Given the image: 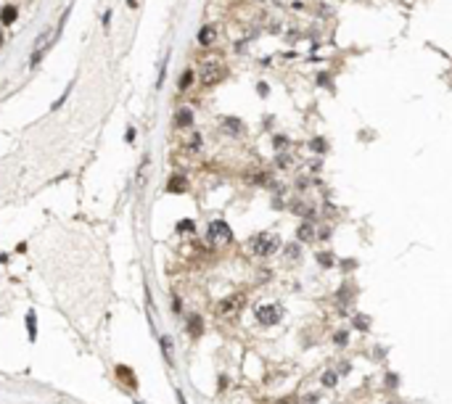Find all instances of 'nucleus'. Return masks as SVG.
Listing matches in <instances>:
<instances>
[{
    "label": "nucleus",
    "mask_w": 452,
    "mask_h": 404,
    "mask_svg": "<svg viewBox=\"0 0 452 404\" xmlns=\"http://www.w3.org/2000/svg\"><path fill=\"white\" fill-rule=\"evenodd\" d=\"M275 249H278V238H275L272 233H256L252 241H248V251H252L254 256H270Z\"/></svg>",
    "instance_id": "obj_1"
},
{
    "label": "nucleus",
    "mask_w": 452,
    "mask_h": 404,
    "mask_svg": "<svg viewBox=\"0 0 452 404\" xmlns=\"http://www.w3.org/2000/svg\"><path fill=\"white\" fill-rule=\"evenodd\" d=\"M254 317H256V323H260V325L272 328V325L280 323L283 309H280L278 304H272V301H267V304H256V307H254Z\"/></svg>",
    "instance_id": "obj_2"
},
{
    "label": "nucleus",
    "mask_w": 452,
    "mask_h": 404,
    "mask_svg": "<svg viewBox=\"0 0 452 404\" xmlns=\"http://www.w3.org/2000/svg\"><path fill=\"white\" fill-rule=\"evenodd\" d=\"M206 241L214 243V246H228L233 241V230H230V225L225 219H214V222H209V227H206Z\"/></svg>",
    "instance_id": "obj_3"
},
{
    "label": "nucleus",
    "mask_w": 452,
    "mask_h": 404,
    "mask_svg": "<svg viewBox=\"0 0 452 404\" xmlns=\"http://www.w3.org/2000/svg\"><path fill=\"white\" fill-rule=\"evenodd\" d=\"M198 79H201V85H204V87L217 85V82L225 79V66H222V63H217V61L204 63V69L198 71Z\"/></svg>",
    "instance_id": "obj_4"
},
{
    "label": "nucleus",
    "mask_w": 452,
    "mask_h": 404,
    "mask_svg": "<svg viewBox=\"0 0 452 404\" xmlns=\"http://www.w3.org/2000/svg\"><path fill=\"white\" fill-rule=\"evenodd\" d=\"M244 304H246L244 293H236V296H228V299H222V301H220V307H217V315H220V317H233V315H238V312L244 309Z\"/></svg>",
    "instance_id": "obj_5"
},
{
    "label": "nucleus",
    "mask_w": 452,
    "mask_h": 404,
    "mask_svg": "<svg viewBox=\"0 0 452 404\" xmlns=\"http://www.w3.org/2000/svg\"><path fill=\"white\" fill-rule=\"evenodd\" d=\"M217 34H220V29H217V26H212V24L201 26V29H198V45H204V48H209V45H214V42H217Z\"/></svg>",
    "instance_id": "obj_6"
},
{
    "label": "nucleus",
    "mask_w": 452,
    "mask_h": 404,
    "mask_svg": "<svg viewBox=\"0 0 452 404\" xmlns=\"http://www.w3.org/2000/svg\"><path fill=\"white\" fill-rule=\"evenodd\" d=\"M296 238L302 243H310L312 238H315V225H312V222H302L299 230H296Z\"/></svg>",
    "instance_id": "obj_7"
},
{
    "label": "nucleus",
    "mask_w": 452,
    "mask_h": 404,
    "mask_svg": "<svg viewBox=\"0 0 452 404\" xmlns=\"http://www.w3.org/2000/svg\"><path fill=\"white\" fill-rule=\"evenodd\" d=\"M222 127H225V130H228L230 135H233V137H238V135L244 132V122H241V119H233V116L222 119Z\"/></svg>",
    "instance_id": "obj_8"
},
{
    "label": "nucleus",
    "mask_w": 452,
    "mask_h": 404,
    "mask_svg": "<svg viewBox=\"0 0 452 404\" xmlns=\"http://www.w3.org/2000/svg\"><path fill=\"white\" fill-rule=\"evenodd\" d=\"M167 190H170V193H186V190H188V182H186V177H182V174H174V177L170 180Z\"/></svg>",
    "instance_id": "obj_9"
},
{
    "label": "nucleus",
    "mask_w": 452,
    "mask_h": 404,
    "mask_svg": "<svg viewBox=\"0 0 452 404\" xmlns=\"http://www.w3.org/2000/svg\"><path fill=\"white\" fill-rule=\"evenodd\" d=\"M16 16H19V8H16V5H6L3 13H0V21H3L6 26H11L16 21Z\"/></svg>",
    "instance_id": "obj_10"
},
{
    "label": "nucleus",
    "mask_w": 452,
    "mask_h": 404,
    "mask_svg": "<svg viewBox=\"0 0 452 404\" xmlns=\"http://www.w3.org/2000/svg\"><path fill=\"white\" fill-rule=\"evenodd\" d=\"M174 124L178 127H190L193 124V111L190 108H180L178 116H174Z\"/></svg>",
    "instance_id": "obj_11"
},
{
    "label": "nucleus",
    "mask_w": 452,
    "mask_h": 404,
    "mask_svg": "<svg viewBox=\"0 0 452 404\" xmlns=\"http://www.w3.org/2000/svg\"><path fill=\"white\" fill-rule=\"evenodd\" d=\"M116 378H119V381H122V383L127 381V383H130V389H135V375L130 373V367H124V365H119V367H116Z\"/></svg>",
    "instance_id": "obj_12"
},
{
    "label": "nucleus",
    "mask_w": 452,
    "mask_h": 404,
    "mask_svg": "<svg viewBox=\"0 0 452 404\" xmlns=\"http://www.w3.org/2000/svg\"><path fill=\"white\" fill-rule=\"evenodd\" d=\"M26 330H30V341L38 338V330H34V312H26Z\"/></svg>",
    "instance_id": "obj_13"
},
{
    "label": "nucleus",
    "mask_w": 452,
    "mask_h": 404,
    "mask_svg": "<svg viewBox=\"0 0 452 404\" xmlns=\"http://www.w3.org/2000/svg\"><path fill=\"white\" fill-rule=\"evenodd\" d=\"M336 381H338V373H334V370H328L326 375H322V386H326V389H334Z\"/></svg>",
    "instance_id": "obj_14"
},
{
    "label": "nucleus",
    "mask_w": 452,
    "mask_h": 404,
    "mask_svg": "<svg viewBox=\"0 0 452 404\" xmlns=\"http://www.w3.org/2000/svg\"><path fill=\"white\" fill-rule=\"evenodd\" d=\"M188 325H190V333H193V336H198V333H201V317H198V315H190Z\"/></svg>",
    "instance_id": "obj_15"
},
{
    "label": "nucleus",
    "mask_w": 452,
    "mask_h": 404,
    "mask_svg": "<svg viewBox=\"0 0 452 404\" xmlns=\"http://www.w3.org/2000/svg\"><path fill=\"white\" fill-rule=\"evenodd\" d=\"M190 82H193V71L188 69L186 74L180 77V90H188V87H190Z\"/></svg>",
    "instance_id": "obj_16"
},
{
    "label": "nucleus",
    "mask_w": 452,
    "mask_h": 404,
    "mask_svg": "<svg viewBox=\"0 0 452 404\" xmlns=\"http://www.w3.org/2000/svg\"><path fill=\"white\" fill-rule=\"evenodd\" d=\"M318 262H320V267H330V264H334V256L330 254H318Z\"/></svg>",
    "instance_id": "obj_17"
},
{
    "label": "nucleus",
    "mask_w": 452,
    "mask_h": 404,
    "mask_svg": "<svg viewBox=\"0 0 452 404\" xmlns=\"http://www.w3.org/2000/svg\"><path fill=\"white\" fill-rule=\"evenodd\" d=\"M162 349H164V357L170 360V352H172V341H170V338H162Z\"/></svg>",
    "instance_id": "obj_18"
},
{
    "label": "nucleus",
    "mask_w": 452,
    "mask_h": 404,
    "mask_svg": "<svg viewBox=\"0 0 452 404\" xmlns=\"http://www.w3.org/2000/svg\"><path fill=\"white\" fill-rule=\"evenodd\" d=\"M288 164H291L288 153H278V167H288Z\"/></svg>",
    "instance_id": "obj_19"
},
{
    "label": "nucleus",
    "mask_w": 452,
    "mask_h": 404,
    "mask_svg": "<svg viewBox=\"0 0 452 404\" xmlns=\"http://www.w3.org/2000/svg\"><path fill=\"white\" fill-rule=\"evenodd\" d=\"M178 230H180V233H190V230H193V222H190V219H188V222H180Z\"/></svg>",
    "instance_id": "obj_20"
},
{
    "label": "nucleus",
    "mask_w": 452,
    "mask_h": 404,
    "mask_svg": "<svg viewBox=\"0 0 452 404\" xmlns=\"http://www.w3.org/2000/svg\"><path fill=\"white\" fill-rule=\"evenodd\" d=\"M334 341H336L338 346H344V344H346V333H336V336H334Z\"/></svg>",
    "instance_id": "obj_21"
},
{
    "label": "nucleus",
    "mask_w": 452,
    "mask_h": 404,
    "mask_svg": "<svg viewBox=\"0 0 452 404\" xmlns=\"http://www.w3.org/2000/svg\"><path fill=\"white\" fill-rule=\"evenodd\" d=\"M286 145H288V140H286V137H275V148H286Z\"/></svg>",
    "instance_id": "obj_22"
},
{
    "label": "nucleus",
    "mask_w": 452,
    "mask_h": 404,
    "mask_svg": "<svg viewBox=\"0 0 452 404\" xmlns=\"http://www.w3.org/2000/svg\"><path fill=\"white\" fill-rule=\"evenodd\" d=\"M312 151H326V143H322V140H312Z\"/></svg>",
    "instance_id": "obj_23"
},
{
    "label": "nucleus",
    "mask_w": 452,
    "mask_h": 404,
    "mask_svg": "<svg viewBox=\"0 0 452 404\" xmlns=\"http://www.w3.org/2000/svg\"><path fill=\"white\" fill-rule=\"evenodd\" d=\"M354 323H357V328H360V330H365V328H368V320H365V317H357Z\"/></svg>",
    "instance_id": "obj_24"
},
{
    "label": "nucleus",
    "mask_w": 452,
    "mask_h": 404,
    "mask_svg": "<svg viewBox=\"0 0 452 404\" xmlns=\"http://www.w3.org/2000/svg\"><path fill=\"white\" fill-rule=\"evenodd\" d=\"M256 90H260V95H267V85H264V82H260V85H256Z\"/></svg>",
    "instance_id": "obj_25"
},
{
    "label": "nucleus",
    "mask_w": 452,
    "mask_h": 404,
    "mask_svg": "<svg viewBox=\"0 0 452 404\" xmlns=\"http://www.w3.org/2000/svg\"><path fill=\"white\" fill-rule=\"evenodd\" d=\"M275 404H296V402H291V399H286V402H275Z\"/></svg>",
    "instance_id": "obj_26"
},
{
    "label": "nucleus",
    "mask_w": 452,
    "mask_h": 404,
    "mask_svg": "<svg viewBox=\"0 0 452 404\" xmlns=\"http://www.w3.org/2000/svg\"><path fill=\"white\" fill-rule=\"evenodd\" d=\"M127 3H130V8H135V0H127Z\"/></svg>",
    "instance_id": "obj_27"
},
{
    "label": "nucleus",
    "mask_w": 452,
    "mask_h": 404,
    "mask_svg": "<svg viewBox=\"0 0 452 404\" xmlns=\"http://www.w3.org/2000/svg\"><path fill=\"white\" fill-rule=\"evenodd\" d=\"M0 42H3V37H0Z\"/></svg>",
    "instance_id": "obj_28"
}]
</instances>
